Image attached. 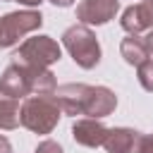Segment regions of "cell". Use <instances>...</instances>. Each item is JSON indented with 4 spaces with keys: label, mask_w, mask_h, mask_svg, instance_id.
<instances>
[{
    "label": "cell",
    "mask_w": 153,
    "mask_h": 153,
    "mask_svg": "<svg viewBox=\"0 0 153 153\" xmlns=\"http://www.w3.org/2000/svg\"><path fill=\"white\" fill-rule=\"evenodd\" d=\"M57 88L55 74L48 67H31L12 62L0 74V91L10 98H24L29 93L33 96H53Z\"/></svg>",
    "instance_id": "obj_1"
},
{
    "label": "cell",
    "mask_w": 153,
    "mask_h": 153,
    "mask_svg": "<svg viewBox=\"0 0 153 153\" xmlns=\"http://www.w3.org/2000/svg\"><path fill=\"white\" fill-rule=\"evenodd\" d=\"M62 110L53 96H31L19 108V124L33 134H50L57 127Z\"/></svg>",
    "instance_id": "obj_2"
},
{
    "label": "cell",
    "mask_w": 153,
    "mask_h": 153,
    "mask_svg": "<svg viewBox=\"0 0 153 153\" xmlns=\"http://www.w3.org/2000/svg\"><path fill=\"white\" fill-rule=\"evenodd\" d=\"M62 45L81 69H93L100 62V45L96 33L86 24H74L62 33Z\"/></svg>",
    "instance_id": "obj_3"
},
{
    "label": "cell",
    "mask_w": 153,
    "mask_h": 153,
    "mask_svg": "<svg viewBox=\"0 0 153 153\" xmlns=\"http://www.w3.org/2000/svg\"><path fill=\"white\" fill-rule=\"evenodd\" d=\"M62 57V48L50 36H33L26 38L12 55V62L31 65V67H50Z\"/></svg>",
    "instance_id": "obj_4"
},
{
    "label": "cell",
    "mask_w": 153,
    "mask_h": 153,
    "mask_svg": "<svg viewBox=\"0 0 153 153\" xmlns=\"http://www.w3.org/2000/svg\"><path fill=\"white\" fill-rule=\"evenodd\" d=\"M43 24V17L38 10H17L0 17V48L14 45L24 33L36 31Z\"/></svg>",
    "instance_id": "obj_5"
},
{
    "label": "cell",
    "mask_w": 153,
    "mask_h": 153,
    "mask_svg": "<svg viewBox=\"0 0 153 153\" xmlns=\"http://www.w3.org/2000/svg\"><path fill=\"white\" fill-rule=\"evenodd\" d=\"M120 0H81L76 7V19L86 26H100L115 19Z\"/></svg>",
    "instance_id": "obj_6"
},
{
    "label": "cell",
    "mask_w": 153,
    "mask_h": 153,
    "mask_svg": "<svg viewBox=\"0 0 153 153\" xmlns=\"http://www.w3.org/2000/svg\"><path fill=\"white\" fill-rule=\"evenodd\" d=\"M88 91H91L88 84H62L55 88L53 98L57 100V105L65 115L76 117V115H84V110H86Z\"/></svg>",
    "instance_id": "obj_7"
},
{
    "label": "cell",
    "mask_w": 153,
    "mask_h": 153,
    "mask_svg": "<svg viewBox=\"0 0 153 153\" xmlns=\"http://www.w3.org/2000/svg\"><path fill=\"white\" fill-rule=\"evenodd\" d=\"M120 24L127 33H141V31L153 29V0H141L131 7H127L122 12Z\"/></svg>",
    "instance_id": "obj_8"
},
{
    "label": "cell",
    "mask_w": 153,
    "mask_h": 153,
    "mask_svg": "<svg viewBox=\"0 0 153 153\" xmlns=\"http://www.w3.org/2000/svg\"><path fill=\"white\" fill-rule=\"evenodd\" d=\"M72 136L76 143H81L86 148H98V146H103V141L108 136V127L103 122H98L96 117L76 120L72 127Z\"/></svg>",
    "instance_id": "obj_9"
},
{
    "label": "cell",
    "mask_w": 153,
    "mask_h": 153,
    "mask_svg": "<svg viewBox=\"0 0 153 153\" xmlns=\"http://www.w3.org/2000/svg\"><path fill=\"white\" fill-rule=\"evenodd\" d=\"M141 134L129 127H112L108 129V136L103 141L108 153H136L139 151Z\"/></svg>",
    "instance_id": "obj_10"
},
{
    "label": "cell",
    "mask_w": 153,
    "mask_h": 153,
    "mask_svg": "<svg viewBox=\"0 0 153 153\" xmlns=\"http://www.w3.org/2000/svg\"><path fill=\"white\" fill-rule=\"evenodd\" d=\"M115 108H117V96H115L108 86H91L84 115L100 120V117H108Z\"/></svg>",
    "instance_id": "obj_11"
},
{
    "label": "cell",
    "mask_w": 153,
    "mask_h": 153,
    "mask_svg": "<svg viewBox=\"0 0 153 153\" xmlns=\"http://www.w3.org/2000/svg\"><path fill=\"white\" fill-rule=\"evenodd\" d=\"M120 53L124 57V62L129 65H141L143 60H148V48H146V41L139 36V33H129L127 38H122V45H120Z\"/></svg>",
    "instance_id": "obj_12"
},
{
    "label": "cell",
    "mask_w": 153,
    "mask_h": 153,
    "mask_svg": "<svg viewBox=\"0 0 153 153\" xmlns=\"http://www.w3.org/2000/svg\"><path fill=\"white\" fill-rule=\"evenodd\" d=\"M19 127V103L17 98H10L0 91V129L10 131Z\"/></svg>",
    "instance_id": "obj_13"
},
{
    "label": "cell",
    "mask_w": 153,
    "mask_h": 153,
    "mask_svg": "<svg viewBox=\"0 0 153 153\" xmlns=\"http://www.w3.org/2000/svg\"><path fill=\"white\" fill-rule=\"evenodd\" d=\"M136 76H139V84L153 93V60H143L141 65H136Z\"/></svg>",
    "instance_id": "obj_14"
},
{
    "label": "cell",
    "mask_w": 153,
    "mask_h": 153,
    "mask_svg": "<svg viewBox=\"0 0 153 153\" xmlns=\"http://www.w3.org/2000/svg\"><path fill=\"white\" fill-rule=\"evenodd\" d=\"M33 153H62V148H60V143H57V141L45 139V141H41V143L36 146V151H33Z\"/></svg>",
    "instance_id": "obj_15"
},
{
    "label": "cell",
    "mask_w": 153,
    "mask_h": 153,
    "mask_svg": "<svg viewBox=\"0 0 153 153\" xmlns=\"http://www.w3.org/2000/svg\"><path fill=\"white\" fill-rule=\"evenodd\" d=\"M136 153H153V134L141 136V141H139V151H136Z\"/></svg>",
    "instance_id": "obj_16"
},
{
    "label": "cell",
    "mask_w": 153,
    "mask_h": 153,
    "mask_svg": "<svg viewBox=\"0 0 153 153\" xmlns=\"http://www.w3.org/2000/svg\"><path fill=\"white\" fill-rule=\"evenodd\" d=\"M0 153H12V146H10V141L0 134Z\"/></svg>",
    "instance_id": "obj_17"
},
{
    "label": "cell",
    "mask_w": 153,
    "mask_h": 153,
    "mask_svg": "<svg viewBox=\"0 0 153 153\" xmlns=\"http://www.w3.org/2000/svg\"><path fill=\"white\" fill-rule=\"evenodd\" d=\"M143 41H146V48H148V53H153V29H148V36H146Z\"/></svg>",
    "instance_id": "obj_18"
},
{
    "label": "cell",
    "mask_w": 153,
    "mask_h": 153,
    "mask_svg": "<svg viewBox=\"0 0 153 153\" xmlns=\"http://www.w3.org/2000/svg\"><path fill=\"white\" fill-rule=\"evenodd\" d=\"M14 2H22V5H26V7H36V5H41L43 0H14Z\"/></svg>",
    "instance_id": "obj_19"
},
{
    "label": "cell",
    "mask_w": 153,
    "mask_h": 153,
    "mask_svg": "<svg viewBox=\"0 0 153 153\" xmlns=\"http://www.w3.org/2000/svg\"><path fill=\"white\" fill-rule=\"evenodd\" d=\"M50 2H53V5H57V7H69L74 0H50Z\"/></svg>",
    "instance_id": "obj_20"
},
{
    "label": "cell",
    "mask_w": 153,
    "mask_h": 153,
    "mask_svg": "<svg viewBox=\"0 0 153 153\" xmlns=\"http://www.w3.org/2000/svg\"><path fill=\"white\" fill-rule=\"evenodd\" d=\"M7 2H14V0H7Z\"/></svg>",
    "instance_id": "obj_21"
}]
</instances>
